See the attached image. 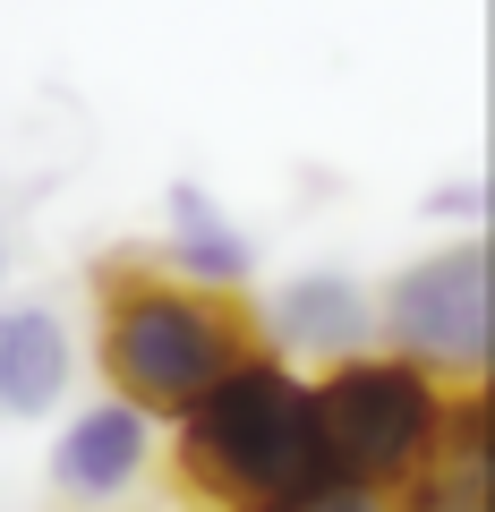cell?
<instances>
[{
    "instance_id": "1",
    "label": "cell",
    "mask_w": 495,
    "mask_h": 512,
    "mask_svg": "<svg viewBox=\"0 0 495 512\" xmlns=\"http://www.w3.org/2000/svg\"><path fill=\"white\" fill-rule=\"evenodd\" d=\"M180 419V478L214 512H299L316 487H333V453L316 427V393L274 359H231Z\"/></svg>"
},
{
    "instance_id": "2",
    "label": "cell",
    "mask_w": 495,
    "mask_h": 512,
    "mask_svg": "<svg viewBox=\"0 0 495 512\" xmlns=\"http://www.w3.org/2000/svg\"><path fill=\"white\" fill-rule=\"evenodd\" d=\"M231 359H248V325L231 299L180 291V282H111L103 308V367L120 402L188 410Z\"/></svg>"
},
{
    "instance_id": "3",
    "label": "cell",
    "mask_w": 495,
    "mask_h": 512,
    "mask_svg": "<svg viewBox=\"0 0 495 512\" xmlns=\"http://www.w3.org/2000/svg\"><path fill=\"white\" fill-rule=\"evenodd\" d=\"M308 393H316V427H325L333 470L359 478V487H402L410 461L444 427V384L410 359H359V350H342L333 376L308 384Z\"/></svg>"
},
{
    "instance_id": "4",
    "label": "cell",
    "mask_w": 495,
    "mask_h": 512,
    "mask_svg": "<svg viewBox=\"0 0 495 512\" xmlns=\"http://www.w3.org/2000/svg\"><path fill=\"white\" fill-rule=\"evenodd\" d=\"M385 333L427 376H487V350H495V256H487V239H461V248L410 265L385 299Z\"/></svg>"
},
{
    "instance_id": "5",
    "label": "cell",
    "mask_w": 495,
    "mask_h": 512,
    "mask_svg": "<svg viewBox=\"0 0 495 512\" xmlns=\"http://www.w3.org/2000/svg\"><path fill=\"white\" fill-rule=\"evenodd\" d=\"M146 453H154L146 410H137V402H103V410H86V419L60 436V453H52V487L77 495V504H111V495L146 470Z\"/></svg>"
},
{
    "instance_id": "6",
    "label": "cell",
    "mask_w": 495,
    "mask_h": 512,
    "mask_svg": "<svg viewBox=\"0 0 495 512\" xmlns=\"http://www.w3.org/2000/svg\"><path fill=\"white\" fill-rule=\"evenodd\" d=\"M69 384V325L52 308H0V419H35Z\"/></svg>"
},
{
    "instance_id": "7",
    "label": "cell",
    "mask_w": 495,
    "mask_h": 512,
    "mask_svg": "<svg viewBox=\"0 0 495 512\" xmlns=\"http://www.w3.org/2000/svg\"><path fill=\"white\" fill-rule=\"evenodd\" d=\"M163 265L188 274V282H214V291L248 282V239L231 231V214H222L197 180L171 188V248H163Z\"/></svg>"
},
{
    "instance_id": "8",
    "label": "cell",
    "mask_w": 495,
    "mask_h": 512,
    "mask_svg": "<svg viewBox=\"0 0 495 512\" xmlns=\"http://www.w3.org/2000/svg\"><path fill=\"white\" fill-rule=\"evenodd\" d=\"M282 342H299V350H359L367 342V299L350 291L342 274H308V282H291L282 291Z\"/></svg>"
},
{
    "instance_id": "9",
    "label": "cell",
    "mask_w": 495,
    "mask_h": 512,
    "mask_svg": "<svg viewBox=\"0 0 495 512\" xmlns=\"http://www.w3.org/2000/svg\"><path fill=\"white\" fill-rule=\"evenodd\" d=\"M299 512H393L385 487H359V478H333V487H316Z\"/></svg>"
}]
</instances>
